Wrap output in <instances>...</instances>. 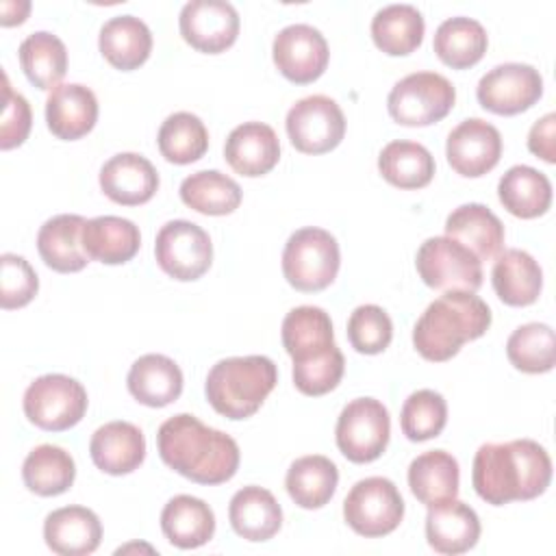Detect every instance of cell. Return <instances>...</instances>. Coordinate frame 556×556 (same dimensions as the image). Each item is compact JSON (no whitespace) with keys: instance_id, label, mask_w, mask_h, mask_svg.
<instances>
[{"instance_id":"obj_7","label":"cell","mask_w":556,"mask_h":556,"mask_svg":"<svg viewBox=\"0 0 556 556\" xmlns=\"http://www.w3.org/2000/svg\"><path fill=\"white\" fill-rule=\"evenodd\" d=\"M456 102L454 85L437 72H415L393 85L387 109L402 126H430L441 122Z\"/></svg>"},{"instance_id":"obj_11","label":"cell","mask_w":556,"mask_h":556,"mask_svg":"<svg viewBox=\"0 0 556 556\" xmlns=\"http://www.w3.org/2000/svg\"><path fill=\"white\" fill-rule=\"evenodd\" d=\"M159 267L174 280H198L213 263V243L204 228L187 219L161 226L154 243Z\"/></svg>"},{"instance_id":"obj_35","label":"cell","mask_w":556,"mask_h":556,"mask_svg":"<svg viewBox=\"0 0 556 556\" xmlns=\"http://www.w3.org/2000/svg\"><path fill=\"white\" fill-rule=\"evenodd\" d=\"M424 17L413 4L382 7L371 20V39L389 56L415 52L424 41Z\"/></svg>"},{"instance_id":"obj_41","label":"cell","mask_w":556,"mask_h":556,"mask_svg":"<svg viewBox=\"0 0 556 556\" xmlns=\"http://www.w3.org/2000/svg\"><path fill=\"white\" fill-rule=\"evenodd\" d=\"M156 143L165 161L187 165L204 156V152L208 150V132L198 115L189 111H178L165 117L159 128Z\"/></svg>"},{"instance_id":"obj_12","label":"cell","mask_w":556,"mask_h":556,"mask_svg":"<svg viewBox=\"0 0 556 556\" xmlns=\"http://www.w3.org/2000/svg\"><path fill=\"white\" fill-rule=\"evenodd\" d=\"M289 141L304 154H324L334 150L345 135L341 106L321 93L298 100L285 119Z\"/></svg>"},{"instance_id":"obj_39","label":"cell","mask_w":556,"mask_h":556,"mask_svg":"<svg viewBox=\"0 0 556 556\" xmlns=\"http://www.w3.org/2000/svg\"><path fill=\"white\" fill-rule=\"evenodd\" d=\"M20 65L37 89L52 91L67 72L65 43L48 30L30 33L20 43Z\"/></svg>"},{"instance_id":"obj_29","label":"cell","mask_w":556,"mask_h":556,"mask_svg":"<svg viewBox=\"0 0 556 556\" xmlns=\"http://www.w3.org/2000/svg\"><path fill=\"white\" fill-rule=\"evenodd\" d=\"M491 282L497 298L508 306H530L543 289V271L526 250H504L491 271Z\"/></svg>"},{"instance_id":"obj_19","label":"cell","mask_w":556,"mask_h":556,"mask_svg":"<svg viewBox=\"0 0 556 556\" xmlns=\"http://www.w3.org/2000/svg\"><path fill=\"white\" fill-rule=\"evenodd\" d=\"M98 119L96 93L80 83H65L50 91L46 100L48 130L63 141L85 137Z\"/></svg>"},{"instance_id":"obj_31","label":"cell","mask_w":556,"mask_h":556,"mask_svg":"<svg viewBox=\"0 0 556 556\" xmlns=\"http://www.w3.org/2000/svg\"><path fill=\"white\" fill-rule=\"evenodd\" d=\"M165 539L180 549H195L215 534V515L211 506L193 495L172 497L161 513Z\"/></svg>"},{"instance_id":"obj_23","label":"cell","mask_w":556,"mask_h":556,"mask_svg":"<svg viewBox=\"0 0 556 556\" xmlns=\"http://www.w3.org/2000/svg\"><path fill=\"white\" fill-rule=\"evenodd\" d=\"M445 237L463 243L480 261H491L504 248V224L489 206L469 202L447 215Z\"/></svg>"},{"instance_id":"obj_25","label":"cell","mask_w":556,"mask_h":556,"mask_svg":"<svg viewBox=\"0 0 556 556\" xmlns=\"http://www.w3.org/2000/svg\"><path fill=\"white\" fill-rule=\"evenodd\" d=\"M130 395L150 408H163L182 393V371L165 354L139 356L126 378Z\"/></svg>"},{"instance_id":"obj_17","label":"cell","mask_w":556,"mask_h":556,"mask_svg":"<svg viewBox=\"0 0 556 556\" xmlns=\"http://www.w3.org/2000/svg\"><path fill=\"white\" fill-rule=\"evenodd\" d=\"M100 189L122 206H139L152 200L159 189L154 165L137 152H119L100 169Z\"/></svg>"},{"instance_id":"obj_28","label":"cell","mask_w":556,"mask_h":556,"mask_svg":"<svg viewBox=\"0 0 556 556\" xmlns=\"http://www.w3.org/2000/svg\"><path fill=\"white\" fill-rule=\"evenodd\" d=\"M98 48L102 56L122 72L137 70L152 52V33L135 15H115L100 28Z\"/></svg>"},{"instance_id":"obj_21","label":"cell","mask_w":556,"mask_h":556,"mask_svg":"<svg viewBox=\"0 0 556 556\" xmlns=\"http://www.w3.org/2000/svg\"><path fill=\"white\" fill-rule=\"evenodd\" d=\"M426 539L428 545L439 554L456 556L469 552L480 539V519L469 504L456 497L428 506Z\"/></svg>"},{"instance_id":"obj_38","label":"cell","mask_w":556,"mask_h":556,"mask_svg":"<svg viewBox=\"0 0 556 556\" xmlns=\"http://www.w3.org/2000/svg\"><path fill=\"white\" fill-rule=\"evenodd\" d=\"M382 178L400 189H421L434 176V159L430 150L417 141H391L378 154Z\"/></svg>"},{"instance_id":"obj_18","label":"cell","mask_w":556,"mask_h":556,"mask_svg":"<svg viewBox=\"0 0 556 556\" xmlns=\"http://www.w3.org/2000/svg\"><path fill=\"white\" fill-rule=\"evenodd\" d=\"M224 159L241 176H263L271 172L280 159L278 135L263 122L239 124L224 143Z\"/></svg>"},{"instance_id":"obj_14","label":"cell","mask_w":556,"mask_h":556,"mask_svg":"<svg viewBox=\"0 0 556 556\" xmlns=\"http://www.w3.org/2000/svg\"><path fill=\"white\" fill-rule=\"evenodd\" d=\"M271 56L287 80L308 85L326 72L330 50L317 28L308 24H291L274 37Z\"/></svg>"},{"instance_id":"obj_37","label":"cell","mask_w":556,"mask_h":556,"mask_svg":"<svg viewBox=\"0 0 556 556\" xmlns=\"http://www.w3.org/2000/svg\"><path fill=\"white\" fill-rule=\"evenodd\" d=\"M434 52L452 70L476 65L489 46L484 26L471 17H450L434 33Z\"/></svg>"},{"instance_id":"obj_47","label":"cell","mask_w":556,"mask_h":556,"mask_svg":"<svg viewBox=\"0 0 556 556\" xmlns=\"http://www.w3.org/2000/svg\"><path fill=\"white\" fill-rule=\"evenodd\" d=\"M2 78H4V87H2L4 109L0 119V148L11 150L26 141L33 126V113H30L28 100L22 93H15L11 89L7 74H2Z\"/></svg>"},{"instance_id":"obj_4","label":"cell","mask_w":556,"mask_h":556,"mask_svg":"<svg viewBox=\"0 0 556 556\" xmlns=\"http://www.w3.org/2000/svg\"><path fill=\"white\" fill-rule=\"evenodd\" d=\"M278 382V369L263 354L217 361L204 382L208 404L228 419L252 417Z\"/></svg>"},{"instance_id":"obj_48","label":"cell","mask_w":556,"mask_h":556,"mask_svg":"<svg viewBox=\"0 0 556 556\" xmlns=\"http://www.w3.org/2000/svg\"><path fill=\"white\" fill-rule=\"evenodd\" d=\"M554 128H556V115L547 113L541 119H536L528 132V150L543 159L545 163H556V143H554Z\"/></svg>"},{"instance_id":"obj_5","label":"cell","mask_w":556,"mask_h":556,"mask_svg":"<svg viewBox=\"0 0 556 556\" xmlns=\"http://www.w3.org/2000/svg\"><path fill=\"white\" fill-rule=\"evenodd\" d=\"M341 265L337 239L317 226L295 230L282 250V274L287 282L304 293L332 285Z\"/></svg>"},{"instance_id":"obj_42","label":"cell","mask_w":556,"mask_h":556,"mask_svg":"<svg viewBox=\"0 0 556 556\" xmlns=\"http://www.w3.org/2000/svg\"><path fill=\"white\" fill-rule=\"evenodd\" d=\"M510 365L523 374H545L556 363V339L547 324L530 321L513 330L506 341Z\"/></svg>"},{"instance_id":"obj_49","label":"cell","mask_w":556,"mask_h":556,"mask_svg":"<svg viewBox=\"0 0 556 556\" xmlns=\"http://www.w3.org/2000/svg\"><path fill=\"white\" fill-rule=\"evenodd\" d=\"M0 11H2V17H0L2 26L22 24L30 11V2H2Z\"/></svg>"},{"instance_id":"obj_33","label":"cell","mask_w":556,"mask_h":556,"mask_svg":"<svg viewBox=\"0 0 556 556\" xmlns=\"http://www.w3.org/2000/svg\"><path fill=\"white\" fill-rule=\"evenodd\" d=\"M497 198L510 215L534 219L552 204V182L530 165H513L497 182Z\"/></svg>"},{"instance_id":"obj_27","label":"cell","mask_w":556,"mask_h":556,"mask_svg":"<svg viewBox=\"0 0 556 556\" xmlns=\"http://www.w3.org/2000/svg\"><path fill=\"white\" fill-rule=\"evenodd\" d=\"M141 245L139 228L117 215H100L87 219L83 228V250L91 261L104 265L128 263Z\"/></svg>"},{"instance_id":"obj_32","label":"cell","mask_w":556,"mask_h":556,"mask_svg":"<svg viewBox=\"0 0 556 556\" xmlns=\"http://www.w3.org/2000/svg\"><path fill=\"white\" fill-rule=\"evenodd\" d=\"M458 463L445 450H430L408 465L410 493L426 506L450 502L458 495Z\"/></svg>"},{"instance_id":"obj_9","label":"cell","mask_w":556,"mask_h":556,"mask_svg":"<svg viewBox=\"0 0 556 556\" xmlns=\"http://www.w3.org/2000/svg\"><path fill=\"white\" fill-rule=\"evenodd\" d=\"M391 434L387 406L374 397L348 402L337 419L334 439L339 452L352 463H371L382 456Z\"/></svg>"},{"instance_id":"obj_3","label":"cell","mask_w":556,"mask_h":556,"mask_svg":"<svg viewBox=\"0 0 556 556\" xmlns=\"http://www.w3.org/2000/svg\"><path fill=\"white\" fill-rule=\"evenodd\" d=\"M491 326V308L471 291H445L430 302L413 328L415 350L432 363L450 361Z\"/></svg>"},{"instance_id":"obj_24","label":"cell","mask_w":556,"mask_h":556,"mask_svg":"<svg viewBox=\"0 0 556 556\" xmlns=\"http://www.w3.org/2000/svg\"><path fill=\"white\" fill-rule=\"evenodd\" d=\"M87 219L80 215H54L37 232V250L41 261L59 271L74 274L80 271L89 256L83 250V228Z\"/></svg>"},{"instance_id":"obj_43","label":"cell","mask_w":556,"mask_h":556,"mask_svg":"<svg viewBox=\"0 0 556 556\" xmlns=\"http://www.w3.org/2000/svg\"><path fill=\"white\" fill-rule=\"evenodd\" d=\"M447 424V404L441 393L432 389H419L404 400L400 413V426L408 441H428L443 432Z\"/></svg>"},{"instance_id":"obj_34","label":"cell","mask_w":556,"mask_h":556,"mask_svg":"<svg viewBox=\"0 0 556 556\" xmlns=\"http://www.w3.org/2000/svg\"><path fill=\"white\" fill-rule=\"evenodd\" d=\"M337 482H339L337 465L321 454H311L293 460L285 478L289 497L300 508H306V510L326 506L337 491Z\"/></svg>"},{"instance_id":"obj_44","label":"cell","mask_w":556,"mask_h":556,"mask_svg":"<svg viewBox=\"0 0 556 556\" xmlns=\"http://www.w3.org/2000/svg\"><path fill=\"white\" fill-rule=\"evenodd\" d=\"M393 339V324L384 308L361 304L348 319V341L361 354H380Z\"/></svg>"},{"instance_id":"obj_36","label":"cell","mask_w":556,"mask_h":556,"mask_svg":"<svg viewBox=\"0 0 556 556\" xmlns=\"http://www.w3.org/2000/svg\"><path fill=\"white\" fill-rule=\"evenodd\" d=\"M76 478V465L70 452L59 445H37L22 465V480L28 491L41 497L65 493Z\"/></svg>"},{"instance_id":"obj_13","label":"cell","mask_w":556,"mask_h":556,"mask_svg":"<svg viewBox=\"0 0 556 556\" xmlns=\"http://www.w3.org/2000/svg\"><path fill=\"white\" fill-rule=\"evenodd\" d=\"M476 96L480 106L495 115H517L539 102L543 78L528 63H502L480 78Z\"/></svg>"},{"instance_id":"obj_6","label":"cell","mask_w":556,"mask_h":556,"mask_svg":"<svg viewBox=\"0 0 556 556\" xmlns=\"http://www.w3.org/2000/svg\"><path fill=\"white\" fill-rule=\"evenodd\" d=\"M85 387L65 374H46L24 391V415L48 432H63L76 426L87 410Z\"/></svg>"},{"instance_id":"obj_10","label":"cell","mask_w":556,"mask_h":556,"mask_svg":"<svg viewBox=\"0 0 556 556\" xmlns=\"http://www.w3.org/2000/svg\"><path fill=\"white\" fill-rule=\"evenodd\" d=\"M348 526L365 536L376 539L391 534L404 517V500L397 486L382 476L358 480L343 500Z\"/></svg>"},{"instance_id":"obj_20","label":"cell","mask_w":556,"mask_h":556,"mask_svg":"<svg viewBox=\"0 0 556 556\" xmlns=\"http://www.w3.org/2000/svg\"><path fill=\"white\" fill-rule=\"evenodd\" d=\"M89 454L93 465L111 476H124L146 458L143 432L130 421H109L100 426L89 441Z\"/></svg>"},{"instance_id":"obj_2","label":"cell","mask_w":556,"mask_h":556,"mask_svg":"<svg viewBox=\"0 0 556 556\" xmlns=\"http://www.w3.org/2000/svg\"><path fill=\"white\" fill-rule=\"evenodd\" d=\"M156 447L167 467L198 484L228 482L241 458L230 434L204 426L189 413H178L161 424Z\"/></svg>"},{"instance_id":"obj_30","label":"cell","mask_w":556,"mask_h":556,"mask_svg":"<svg viewBox=\"0 0 556 556\" xmlns=\"http://www.w3.org/2000/svg\"><path fill=\"white\" fill-rule=\"evenodd\" d=\"M282 345L293 363H304L332 350L334 332L330 315L319 306H298L282 319Z\"/></svg>"},{"instance_id":"obj_16","label":"cell","mask_w":556,"mask_h":556,"mask_svg":"<svg viewBox=\"0 0 556 556\" xmlns=\"http://www.w3.org/2000/svg\"><path fill=\"white\" fill-rule=\"evenodd\" d=\"M445 156L452 169L465 178H478L491 172L502 156V137L500 130L480 119H463L447 135Z\"/></svg>"},{"instance_id":"obj_15","label":"cell","mask_w":556,"mask_h":556,"mask_svg":"<svg viewBox=\"0 0 556 556\" xmlns=\"http://www.w3.org/2000/svg\"><path fill=\"white\" fill-rule=\"evenodd\" d=\"M182 39L204 54L228 50L239 35V13L226 0H191L178 17Z\"/></svg>"},{"instance_id":"obj_22","label":"cell","mask_w":556,"mask_h":556,"mask_svg":"<svg viewBox=\"0 0 556 556\" xmlns=\"http://www.w3.org/2000/svg\"><path fill=\"white\" fill-rule=\"evenodd\" d=\"M46 545L61 556H87L98 549L102 523L91 508L63 506L43 521Z\"/></svg>"},{"instance_id":"obj_46","label":"cell","mask_w":556,"mask_h":556,"mask_svg":"<svg viewBox=\"0 0 556 556\" xmlns=\"http://www.w3.org/2000/svg\"><path fill=\"white\" fill-rule=\"evenodd\" d=\"M39 289V278L24 256L4 252L0 256V306L4 311L26 306Z\"/></svg>"},{"instance_id":"obj_40","label":"cell","mask_w":556,"mask_h":556,"mask_svg":"<svg viewBox=\"0 0 556 556\" xmlns=\"http://www.w3.org/2000/svg\"><path fill=\"white\" fill-rule=\"evenodd\" d=\"M180 200L202 215H228L241 204V187L217 169H202L180 182Z\"/></svg>"},{"instance_id":"obj_26","label":"cell","mask_w":556,"mask_h":556,"mask_svg":"<svg viewBox=\"0 0 556 556\" xmlns=\"http://www.w3.org/2000/svg\"><path fill=\"white\" fill-rule=\"evenodd\" d=\"M228 519L232 530L245 541H269L282 526V508L263 486L239 489L228 506Z\"/></svg>"},{"instance_id":"obj_8","label":"cell","mask_w":556,"mask_h":556,"mask_svg":"<svg viewBox=\"0 0 556 556\" xmlns=\"http://www.w3.org/2000/svg\"><path fill=\"white\" fill-rule=\"evenodd\" d=\"M424 285L437 291H471L482 285V261L463 243L450 237L426 239L415 256Z\"/></svg>"},{"instance_id":"obj_45","label":"cell","mask_w":556,"mask_h":556,"mask_svg":"<svg viewBox=\"0 0 556 556\" xmlns=\"http://www.w3.org/2000/svg\"><path fill=\"white\" fill-rule=\"evenodd\" d=\"M343 369L345 358L341 350L334 345L321 356H315L304 363H293V384L300 393L317 397L332 391L341 382Z\"/></svg>"},{"instance_id":"obj_1","label":"cell","mask_w":556,"mask_h":556,"mask_svg":"<svg viewBox=\"0 0 556 556\" xmlns=\"http://www.w3.org/2000/svg\"><path fill=\"white\" fill-rule=\"evenodd\" d=\"M549 480V454L532 439L484 443L473 456L471 484L491 506L534 500L545 493Z\"/></svg>"}]
</instances>
